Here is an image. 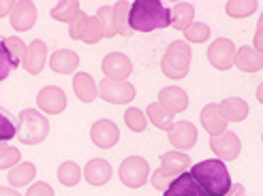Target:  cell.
I'll list each match as a JSON object with an SVG mask.
<instances>
[{"mask_svg": "<svg viewBox=\"0 0 263 196\" xmlns=\"http://www.w3.org/2000/svg\"><path fill=\"white\" fill-rule=\"evenodd\" d=\"M169 26V9L159 0H135L128 9V28L137 32L163 30Z\"/></svg>", "mask_w": 263, "mask_h": 196, "instance_id": "1", "label": "cell"}, {"mask_svg": "<svg viewBox=\"0 0 263 196\" xmlns=\"http://www.w3.org/2000/svg\"><path fill=\"white\" fill-rule=\"evenodd\" d=\"M191 175L208 196H225L231 188V177L227 171V164L218 158L195 164L191 168Z\"/></svg>", "mask_w": 263, "mask_h": 196, "instance_id": "2", "label": "cell"}, {"mask_svg": "<svg viewBox=\"0 0 263 196\" xmlns=\"http://www.w3.org/2000/svg\"><path fill=\"white\" fill-rule=\"evenodd\" d=\"M49 133V122L43 113L34 109H24L17 120V139L26 145H39Z\"/></svg>", "mask_w": 263, "mask_h": 196, "instance_id": "3", "label": "cell"}, {"mask_svg": "<svg viewBox=\"0 0 263 196\" xmlns=\"http://www.w3.org/2000/svg\"><path fill=\"white\" fill-rule=\"evenodd\" d=\"M191 45L186 41H174L165 51L161 69L169 79H184L191 69Z\"/></svg>", "mask_w": 263, "mask_h": 196, "instance_id": "4", "label": "cell"}, {"mask_svg": "<svg viewBox=\"0 0 263 196\" xmlns=\"http://www.w3.org/2000/svg\"><path fill=\"white\" fill-rule=\"evenodd\" d=\"M150 164L139 158V156H130L120 164V179L126 188H141L148 181Z\"/></svg>", "mask_w": 263, "mask_h": 196, "instance_id": "5", "label": "cell"}, {"mask_svg": "<svg viewBox=\"0 0 263 196\" xmlns=\"http://www.w3.org/2000/svg\"><path fill=\"white\" fill-rule=\"evenodd\" d=\"M97 94L114 104H124L135 98V88L128 81H114V79H103L97 85Z\"/></svg>", "mask_w": 263, "mask_h": 196, "instance_id": "6", "label": "cell"}, {"mask_svg": "<svg viewBox=\"0 0 263 196\" xmlns=\"http://www.w3.org/2000/svg\"><path fill=\"white\" fill-rule=\"evenodd\" d=\"M233 56H235V45L229 38H216V41L208 47V60L212 62V67L218 71L231 69Z\"/></svg>", "mask_w": 263, "mask_h": 196, "instance_id": "7", "label": "cell"}, {"mask_svg": "<svg viewBox=\"0 0 263 196\" xmlns=\"http://www.w3.org/2000/svg\"><path fill=\"white\" fill-rule=\"evenodd\" d=\"M210 147H212V151L220 160H235L240 156L242 145H240L238 135L225 130V133L218 135V137H210Z\"/></svg>", "mask_w": 263, "mask_h": 196, "instance_id": "8", "label": "cell"}, {"mask_svg": "<svg viewBox=\"0 0 263 196\" xmlns=\"http://www.w3.org/2000/svg\"><path fill=\"white\" fill-rule=\"evenodd\" d=\"M90 137H92V143H95L97 147L109 149L118 143V139H120V130H118V126L111 120H99V122L92 124Z\"/></svg>", "mask_w": 263, "mask_h": 196, "instance_id": "9", "label": "cell"}, {"mask_svg": "<svg viewBox=\"0 0 263 196\" xmlns=\"http://www.w3.org/2000/svg\"><path fill=\"white\" fill-rule=\"evenodd\" d=\"M103 73L107 75V79L124 81V79H128V75L133 73V62H130L124 54H120V51H116V54L105 56V60H103Z\"/></svg>", "mask_w": 263, "mask_h": 196, "instance_id": "10", "label": "cell"}, {"mask_svg": "<svg viewBox=\"0 0 263 196\" xmlns=\"http://www.w3.org/2000/svg\"><path fill=\"white\" fill-rule=\"evenodd\" d=\"M36 21V7L28 0H20V3H13L11 9V26L13 30L17 32H26L30 30Z\"/></svg>", "mask_w": 263, "mask_h": 196, "instance_id": "11", "label": "cell"}, {"mask_svg": "<svg viewBox=\"0 0 263 196\" xmlns=\"http://www.w3.org/2000/svg\"><path fill=\"white\" fill-rule=\"evenodd\" d=\"M36 104L43 113H62L64 107H67V94L56 85H47L39 92Z\"/></svg>", "mask_w": 263, "mask_h": 196, "instance_id": "12", "label": "cell"}, {"mask_svg": "<svg viewBox=\"0 0 263 196\" xmlns=\"http://www.w3.org/2000/svg\"><path fill=\"white\" fill-rule=\"evenodd\" d=\"M169 141L176 151H186L197 143V128L191 122H178L169 128Z\"/></svg>", "mask_w": 263, "mask_h": 196, "instance_id": "13", "label": "cell"}, {"mask_svg": "<svg viewBox=\"0 0 263 196\" xmlns=\"http://www.w3.org/2000/svg\"><path fill=\"white\" fill-rule=\"evenodd\" d=\"M165 196H208L203 190H201V186L197 184V181L193 179V175L191 173H180L172 184L167 186V190H165Z\"/></svg>", "mask_w": 263, "mask_h": 196, "instance_id": "14", "label": "cell"}, {"mask_svg": "<svg viewBox=\"0 0 263 196\" xmlns=\"http://www.w3.org/2000/svg\"><path fill=\"white\" fill-rule=\"evenodd\" d=\"M45 62H47V45L41 41V38H36V41H32L28 47H26L24 69L30 75H39L43 71Z\"/></svg>", "mask_w": 263, "mask_h": 196, "instance_id": "15", "label": "cell"}, {"mask_svg": "<svg viewBox=\"0 0 263 196\" xmlns=\"http://www.w3.org/2000/svg\"><path fill=\"white\" fill-rule=\"evenodd\" d=\"M159 104L165 107L169 113H182L184 109L189 107V96L184 90L176 88V85H169V88H163L161 94H159Z\"/></svg>", "mask_w": 263, "mask_h": 196, "instance_id": "16", "label": "cell"}, {"mask_svg": "<svg viewBox=\"0 0 263 196\" xmlns=\"http://www.w3.org/2000/svg\"><path fill=\"white\" fill-rule=\"evenodd\" d=\"M233 64L244 73H257L263 67V54L253 47H240L235 49Z\"/></svg>", "mask_w": 263, "mask_h": 196, "instance_id": "17", "label": "cell"}, {"mask_svg": "<svg viewBox=\"0 0 263 196\" xmlns=\"http://www.w3.org/2000/svg\"><path fill=\"white\" fill-rule=\"evenodd\" d=\"M201 126L210 133V137H218L227 130V120L220 115L218 104H205L201 111Z\"/></svg>", "mask_w": 263, "mask_h": 196, "instance_id": "18", "label": "cell"}, {"mask_svg": "<svg viewBox=\"0 0 263 196\" xmlns=\"http://www.w3.org/2000/svg\"><path fill=\"white\" fill-rule=\"evenodd\" d=\"M84 177L90 186H103V184H107V181L111 179V166L107 160H103V158H95V160H90L84 168Z\"/></svg>", "mask_w": 263, "mask_h": 196, "instance_id": "19", "label": "cell"}, {"mask_svg": "<svg viewBox=\"0 0 263 196\" xmlns=\"http://www.w3.org/2000/svg\"><path fill=\"white\" fill-rule=\"evenodd\" d=\"M49 67L51 71L62 73V75H71L75 73V69L80 67V56L71 49H58L54 56L49 58Z\"/></svg>", "mask_w": 263, "mask_h": 196, "instance_id": "20", "label": "cell"}, {"mask_svg": "<svg viewBox=\"0 0 263 196\" xmlns=\"http://www.w3.org/2000/svg\"><path fill=\"white\" fill-rule=\"evenodd\" d=\"M193 17H195V9L193 5L189 3H178L174 5V9L169 11V26H174L176 30H186L189 26L193 24Z\"/></svg>", "mask_w": 263, "mask_h": 196, "instance_id": "21", "label": "cell"}, {"mask_svg": "<svg viewBox=\"0 0 263 196\" xmlns=\"http://www.w3.org/2000/svg\"><path fill=\"white\" fill-rule=\"evenodd\" d=\"M218 111L229 122H242L244 117L248 115V104L242 98H235L233 96V98H225V100H222L218 104Z\"/></svg>", "mask_w": 263, "mask_h": 196, "instance_id": "22", "label": "cell"}, {"mask_svg": "<svg viewBox=\"0 0 263 196\" xmlns=\"http://www.w3.org/2000/svg\"><path fill=\"white\" fill-rule=\"evenodd\" d=\"M73 90H75V96L82 102H92L97 98V83L88 73H77L73 77Z\"/></svg>", "mask_w": 263, "mask_h": 196, "instance_id": "23", "label": "cell"}, {"mask_svg": "<svg viewBox=\"0 0 263 196\" xmlns=\"http://www.w3.org/2000/svg\"><path fill=\"white\" fill-rule=\"evenodd\" d=\"M36 175V166L30 162H17L15 166L9 171V184L13 188H22V186H28L30 181Z\"/></svg>", "mask_w": 263, "mask_h": 196, "instance_id": "24", "label": "cell"}, {"mask_svg": "<svg viewBox=\"0 0 263 196\" xmlns=\"http://www.w3.org/2000/svg\"><path fill=\"white\" fill-rule=\"evenodd\" d=\"M189 164H191V158L186 154H182V151H167V154L161 156V166L167 168V171L176 173V175L186 171Z\"/></svg>", "mask_w": 263, "mask_h": 196, "instance_id": "25", "label": "cell"}, {"mask_svg": "<svg viewBox=\"0 0 263 196\" xmlns=\"http://www.w3.org/2000/svg\"><path fill=\"white\" fill-rule=\"evenodd\" d=\"M80 15H82L80 3H75V0H64V3H58L54 9H51V17L58 19V21L73 24Z\"/></svg>", "mask_w": 263, "mask_h": 196, "instance_id": "26", "label": "cell"}, {"mask_svg": "<svg viewBox=\"0 0 263 196\" xmlns=\"http://www.w3.org/2000/svg\"><path fill=\"white\" fill-rule=\"evenodd\" d=\"M148 117H150V122L156 126V128H161V130H169L174 126V113H169L165 107H161L159 102H154V104H148Z\"/></svg>", "mask_w": 263, "mask_h": 196, "instance_id": "27", "label": "cell"}, {"mask_svg": "<svg viewBox=\"0 0 263 196\" xmlns=\"http://www.w3.org/2000/svg\"><path fill=\"white\" fill-rule=\"evenodd\" d=\"M114 21H116V34H122V36H130L133 30L128 28V9L130 5L120 0V3H116L114 7Z\"/></svg>", "mask_w": 263, "mask_h": 196, "instance_id": "28", "label": "cell"}, {"mask_svg": "<svg viewBox=\"0 0 263 196\" xmlns=\"http://www.w3.org/2000/svg\"><path fill=\"white\" fill-rule=\"evenodd\" d=\"M58 179H60L62 186L73 188V186L80 184V179H82V168L77 166L75 162H64V164H60V168H58Z\"/></svg>", "mask_w": 263, "mask_h": 196, "instance_id": "29", "label": "cell"}, {"mask_svg": "<svg viewBox=\"0 0 263 196\" xmlns=\"http://www.w3.org/2000/svg\"><path fill=\"white\" fill-rule=\"evenodd\" d=\"M17 135V120L7 109L0 107V143H7Z\"/></svg>", "mask_w": 263, "mask_h": 196, "instance_id": "30", "label": "cell"}, {"mask_svg": "<svg viewBox=\"0 0 263 196\" xmlns=\"http://www.w3.org/2000/svg\"><path fill=\"white\" fill-rule=\"evenodd\" d=\"M5 45H7V51H9L11 60H13V67H20V64H24V60H26V45H24V41H20L17 36H9V38H5Z\"/></svg>", "mask_w": 263, "mask_h": 196, "instance_id": "31", "label": "cell"}, {"mask_svg": "<svg viewBox=\"0 0 263 196\" xmlns=\"http://www.w3.org/2000/svg\"><path fill=\"white\" fill-rule=\"evenodd\" d=\"M103 38V28L97 17H88L86 19V26H84V32H82V41L88 43V45H95Z\"/></svg>", "mask_w": 263, "mask_h": 196, "instance_id": "32", "label": "cell"}, {"mask_svg": "<svg viewBox=\"0 0 263 196\" xmlns=\"http://www.w3.org/2000/svg\"><path fill=\"white\" fill-rule=\"evenodd\" d=\"M97 19L103 28V36H116V21H114V9L111 7H101L97 13Z\"/></svg>", "mask_w": 263, "mask_h": 196, "instance_id": "33", "label": "cell"}, {"mask_svg": "<svg viewBox=\"0 0 263 196\" xmlns=\"http://www.w3.org/2000/svg\"><path fill=\"white\" fill-rule=\"evenodd\" d=\"M124 122H126V126L130 130H133V133H143L146 126H148V117H146V113H143V111L133 107V109H128L124 113Z\"/></svg>", "mask_w": 263, "mask_h": 196, "instance_id": "34", "label": "cell"}, {"mask_svg": "<svg viewBox=\"0 0 263 196\" xmlns=\"http://www.w3.org/2000/svg\"><path fill=\"white\" fill-rule=\"evenodd\" d=\"M227 13L231 17H248L253 15V13L257 11V3H253V0H248V3H242V0H231V3H227Z\"/></svg>", "mask_w": 263, "mask_h": 196, "instance_id": "35", "label": "cell"}, {"mask_svg": "<svg viewBox=\"0 0 263 196\" xmlns=\"http://www.w3.org/2000/svg\"><path fill=\"white\" fill-rule=\"evenodd\" d=\"M184 36H186V41H191V43H203V41H208V36H210V28L205 24L193 21L189 28L184 30Z\"/></svg>", "mask_w": 263, "mask_h": 196, "instance_id": "36", "label": "cell"}, {"mask_svg": "<svg viewBox=\"0 0 263 196\" xmlns=\"http://www.w3.org/2000/svg\"><path fill=\"white\" fill-rule=\"evenodd\" d=\"M176 177H178L176 173L167 171V168H163V166H161L159 171H154V173H152V186H154L156 190H163V192H165V190H167V186L172 184V181H174Z\"/></svg>", "mask_w": 263, "mask_h": 196, "instance_id": "37", "label": "cell"}, {"mask_svg": "<svg viewBox=\"0 0 263 196\" xmlns=\"http://www.w3.org/2000/svg\"><path fill=\"white\" fill-rule=\"evenodd\" d=\"M13 69L15 67H13V60L7 51V45H5V41H0V81H5Z\"/></svg>", "mask_w": 263, "mask_h": 196, "instance_id": "38", "label": "cell"}, {"mask_svg": "<svg viewBox=\"0 0 263 196\" xmlns=\"http://www.w3.org/2000/svg\"><path fill=\"white\" fill-rule=\"evenodd\" d=\"M17 162H20V149L7 145V149L0 154V171H3V168L13 166V164H17Z\"/></svg>", "mask_w": 263, "mask_h": 196, "instance_id": "39", "label": "cell"}, {"mask_svg": "<svg viewBox=\"0 0 263 196\" xmlns=\"http://www.w3.org/2000/svg\"><path fill=\"white\" fill-rule=\"evenodd\" d=\"M86 19H88V15H86V13H82V15L77 17L73 24H69V26H71V28H69V34H71V38H75V41H82V32H84Z\"/></svg>", "mask_w": 263, "mask_h": 196, "instance_id": "40", "label": "cell"}, {"mask_svg": "<svg viewBox=\"0 0 263 196\" xmlns=\"http://www.w3.org/2000/svg\"><path fill=\"white\" fill-rule=\"evenodd\" d=\"M26 196H54V190H51V186L43 184V181H39V184H32L28 188Z\"/></svg>", "mask_w": 263, "mask_h": 196, "instance_id": "41", "label": "cell"}, {"mask_svg": "<svg viewBox=\"0 0 263 196\" xmlns=\"http://www.w3.org/2000/svg\"><path fill=\"white\" fill-rule=\"evenodd\" d=\"M225 196H246V192H244V186H240V184H231V188H229V192L225 194Z\"/></svg>", "mask_w": 263, "mask_h": 196, "instance_id": "42", "label": "cell"}, {"mask_svg": "<svg viewBox=\"0 0 263 196\" xmlns=\"http://www.w3.org/2000/svg\"><path fill=\"white\" fill-rule=\"evenodd\" d=\"M13 9V3H9V0H0V17H5L7 13H11Z\"/></svg>", "mask_w": 263, "mask_h": 196, "instance_id": "43", "label": "cell"}, {"mask_svg": "<svg viewBox=\"0 0 263 196\" xmlns=\"http://www.w3.org/2000/svg\"><path fill=\"white\" fill-rule=\"evenodd\" d=\"M0 196H22V194L15 192L13 188H3V186H0Z\"/></svg>", "mask_w": 263, "mask_h": 196, "instance_id": "44", "label": "cell"}, {"mask_svg": "<svg viewBox=\"0 0 263 196\" xmlns=\"http://www.w3.org/2000/svg\"><path fill=\"white\" fill-rule=\"evenodd\" d=\"M5 149H7V145H5V143H0V154H3Z\"/></svg>", "mask_w": 263, "mask_h": 196, "instance_id": "45", "label": "cell"}]
</instances>
